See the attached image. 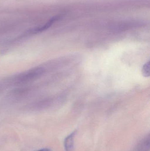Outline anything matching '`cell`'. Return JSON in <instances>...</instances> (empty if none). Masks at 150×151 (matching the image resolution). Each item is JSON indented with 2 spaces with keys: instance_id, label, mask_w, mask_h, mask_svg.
Here are the masks:
<instances>
[{
  "instance_id": "6da1fadb",
  "label": "cell",
  "mask_w": 150,
  "mask_h": 151,
  "mask_svg": "<svg viewBox=\"0 0 150 151\" xmlns=\"http://www.w3.org/2000/svg\"><path fill=\"white\" fill-rule=\"evenodd\" d=\"M45 73L42 67H36L21 73L16 78L18 82L24 83L33 81L41 76Z\"/></svg>"
},
{
  "instance_id": "3957f363",
  "label": "cell",
  "mask_w": 150,
  "mask_h": 151,
  "mask_svg": "<svg viewBox=\"0 0 150 151\" xmlns=\"http://www.w3.org/2000/svg\"><path fill=\"white\" fill-rule=\"evenodd\" d=\"M58 19V17H54L53 18L49 20L46 24H45L43 26L41 27H38L36 29H34L33 30V32H42V31H45L46 29H48L49 28L52 24L54 23V22H55L56 20Z\"/></svg>"
},
{
  "instance_id": "277c9868",
  "label": "cell",
  "mask_w": 150,
  "mask_h": 151,
  "mask_svg": "<svg viewBox=\"0 0 150 151\" xmlns=\"http://www.w3.org/2000/svg\"><path fill=\"white\" fill-rule=\"evenodd\" d=\"M143 74L145 77L150 76V62L146 63L144 65L142 69Z\"/></svg>"
},
{
  "instance_id": "5b68a950",
  "label": "cell",
  "mask_w": 150,
  "mask_h": 151,
  "mask_svg": "<svg viewBox=\"0 0 150 151\" xmlns=\"http://www.w3.org/2000/svg\"><path fill=\"white\" fill-rule=\"evenodd\" d=\"M38 151H52L50 149H42V150H38Z\"/></svg>"
},
{
  "instance_id": "7a4b0ae2",
  "label": "cell",
  "mask_w": 150,
  "mask_h": 151,
  "mask_svg": "<svg viewBox=\"0 0 150 151\" xmlns=\"http://www.w3.org/2000/svg\"><path fill=\"white\" fill-rule=\"evenodd\" d=\"M75 135V132L74 131L65 138L64 141L65 151H73Z\"/></svg>"
}]
</instances>
